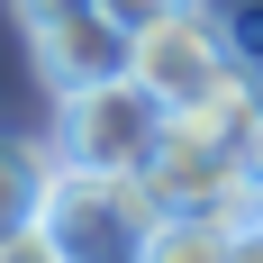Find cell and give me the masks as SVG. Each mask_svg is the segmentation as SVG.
<instances>
[{
	"label": "cell",
	"mask_w": 263,
	"mask_h": 263,
	"mask_svg": "<svg viewBox=\"0 0 263 263\" xmlns=\"http://www.w3.org/2000/svg\"><path fill=\"white\" fill-rule=\"evenodd\" d=\"M155 136H163V100L136 73L54 91V163H82V173H145Z\"/></svg>",
	"instance_id": "7a4b0ae2"
},
{
	"label": "cell",
	"mask_w": 263,
	"mask_h": 263,
	"mask_svg": "<svg viewBox=\"0 0 263 263\" xmlns=\"http://www.w3.org/2000/svg\"><path fill=\"white\" fill-rule=\"evenodd\" d=\"M191 118H200L218 145H227V163H236V173H245V191L263 200V82H254V73H227L209 100L191 109Z\"/></svg>",
	"instance_id": "8992f818"
},
{
	"label": "cell",
	"mask_w": 263,
	"mask_h": 263,
	"mask_svg": "<svg viewBox=\"0 0 263 263\" xmlns=\"http://www.w3.org/2000/svg\"><path fill=\"white\" fill-rule=\"evenodd\" d=\"M127 73L145 82L163 109H200L218 82L236 73V64H227V36H218L209 9H182V18H163V27H145V36H127Z\"/></svg>",
	"instance_id": "5b68a950"
},
{
	"label": "cell",
	"mask_w": 263,
	"mask_h": 263,
	"mask_svg": "<svg viewBox=\"0 0 263 263\" xmlns=\"http://www.w3.org/2000/svg\"><path fill=\"white\" fill-rule=\"evenodd\" d=\"M254 245H263V209H254Z\"/></svg>",
	"instance_id": "4fadbf2b"
},
{
	"label": "cell",
	"mask_w": 263,
	"mask_h": 263,
	"mask_svg": "<svg viewBox=\"0 0 263 263\" xmlns=\"http://www.w3.org/2000/svg\"><path fill=\"white\" fill-rule=\"evenodd\" d=\"M236 263H263V245H254V227H245V245H236Z\"/></svg>",
	"instance_id": "7c38bea8"
},
{
	"label": "cell",
	"mask_w": 263,
	"mask_h": 263,
	"mask_svg": "<svg viewBox=\"0 0 263 263\" xmlns=\"http://www.w3.org/2000/svg\"><path fill=\"white\" fill-rule=\"evenodd\" d=\"M145 200H155L163 218H254L263 200L245 191V173L227 163V145H218L191 109H163V136L155 155H145Z\"/></svg>",
	"instance_id": "3957f363"
},
{
	"label": "cell",
	"mask_w": 263,
	"mask_h": 263,
	"mask_svg": "<svg viewBox=\"0 0 263 263\" xmlns=\"http://www.w3.org/2000/svg\"><path fill=\"white\" fill-rule=\"evenodd\" d=\"M0 263H64L46 245V227H18V236H0Z\"/></svg>",
	"instance_id": "8fae6325"
},
{
	"label": "cell",
	"mask_w": 263,
	"mask_h": 263,
	"mask_svg": "<svg viewBox=\"0 0 263 263\" xmlns=\"http://www.w3.org/2000/svg\"><path fill=\"white\" fill-rule=\"evenodd\" d=\"M245 227H254V218H155L145 263H236Z\"/></svg>",
	"instance_id": "52a82bcc"
},
{
	"label": "cell",
	"mask_w": 263,
	"mask_h": 263,
	"mask_svg": "<svg viewBox=\"0 0 263 263\" xmlns=\"http://www.w3.org/2000/svg\"><path fill=\"white\" fill-rule=\"evenodd\" d=\"M182 9H200V0H100V18L118 27V36H145V27L182 18Z\"/></svg>",
	"instance_id": "30bf717a"
},
{
	"label": "cell",
	"mask_w": 263,
	"mask_h": 263,
	"mask_svg": "<svg viewBox=\"0 0 263 263\" xmlns=\"http://www.w3.org/2000/svg\"><path fill=\"white\" fill-rule=\"evenodd\" d=\"M218 36H227V64L263 82V0H236V9L218 18Z\"/></svg>",
	"instance_id": "9c48e42d"
},
{
	"label": "cell",
	"mask_w": 263,
	"mask_h": 263,
	"mask_svg": "<svg viewBox=\"0 0 263 263\" xmlns=\"http://www.w3.org/2000/svg\"><path fill=\"white\" fill-rule=\"evenodd\" d=\"M46 173L54 155H36L27 136L0 127V236H18V227H36V200H46Z\"/></svg>",
	"instance_id": "ba28073f"
},
{
	"label": "cell",
	"mask_w": 263,
	"mask_h": 263,
	"mask_svg": "<svg viewBox=\"0 0 263 263\" xmlns=\"http://www.w3.org/2000/svg\"><path fill=\"white\" fill-rule=\"evenodd\" d=\"M155 200L136 173H82V163H54L46 200H36V227L64 263H145L155 245Z\"/></svg>",
	"instance_id": "6da1fadb"
},
{
	"label": "cell",
	"mask_w": 263,
	"mask_h": 263,
	"mask_svg": "<svg viewBox=\"0 0 263 263\" xmlns=\"http://www.w3.org/2000/svg\"><path fill=\"white\" fill-rule=\"evenodd\" d=\"M18 27H27L46 91H82V82L127 73V36L100 18V0H18Z\"/></svg>",
	"instance_id": "277c9868"
}]
</instances>
